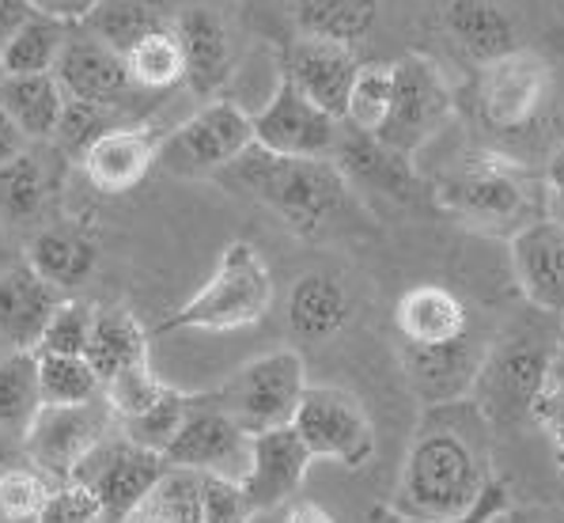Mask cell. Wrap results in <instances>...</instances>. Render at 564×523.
I'll list each match as a JSON object with an SVG mask.
<instances>
[{"instance_id":"obj_1","label":"cell","mask_w":564,"mask_h":523,"mask_svg":"<svg viewBox=\"0 0 564 523\" xmlns=\"http://www.w3.org/2000/svg\"><path fill=\"white\" fill-rule=\"evenodd\" d=\"M489 421L470 398L424 409L387 512L398 523H447L470 512L492 482Z\"/></svg>"},{"instance_id":"obj_2","label":"cell","mask_w":564,"mask_h":523,"mask_svg":"<svg viewBox=\"0 0 564 523\" xmlns=\"http://www.w3.org/2000/svg\"><path fill=\"white\" fill-rule=\"evenodd\" d=\"M220 182L262 202L269 213L281 216L292 232L323 235L345 221L352 209V182L337 168V160H296L250 145L228 171L216 174Z\"/></svg>"},{"instance_id":"obj_3","label":"cell","mask_w":564,"mask_h":523,"mask_svg":"<svg viewBox=\"0 0 564 523\" xmlns=\"http://www.w3.org/2000/svg\"><path fill=\"white\" fill-rule=\"evenodd\" d=\"M436 205L485 235H516L545 216V186L508 156L477 152L455 163L436 186Z\"/></svg>"},{"instance_id":"obj_4","label":"cell","mask_w":564,"mask_h":523,"mask_svg":"<svg viewBox=\"0 0 564 523\" xmlns=\"http://www.w3.org/2000/svg\"><path fill=\"white\" fill-rule=\"evenodd\" d=\"M273 274L265 258L250 243H228L216 258L208 281L178 303L155 334H182V330H205V334H236V330L258 327L273 308Z\"/></svg>"},{"instance_id":"obj_5","label":"cell","mask_w":564,"mask_h":523,"mask_svg":"<svg viewBox=\"0 0 564 523\" xmlns=\"http://www.w3.org/2000/svg\"><path fill=\"white\" fill-rule=\"evenodd\" d=\"M550 345L527 334H511L485 349V361L466 398L489 421V429H516L531 421L534 403L550 383Z\"/></svg>"},{"instance_id":"obj_6","label":"cell","mask_w":564,"mask_h":523,"mask_svg":"<svg viewBox=\"0 0 564 523\" xmlns=\"http://www.w3.org/2000/svg\"><path fill=\"white\" fill-rule=\"evenodd\" d=\"M553 103V68L538 50L516 46L511 54L477 68L474 110L492 137H519L534 129Z\"/></svg>"},{"instance_id":"obj_7","label":"cell","mask_w":564,"mask_h":523,"mask_svg":"<svg viewBox=\"0 0 564 523\" xmlns=\"http://www.w3.org/2000/svg\"><path fill=\"white\" fill-rule=\"evenodd\" d=\"M167 459L163 451H152L144 444H137L133 436L121 429L107 433L99 444L73 467L68 482L80 485L95 497L102 512V523H126L149 501V493L163 482L167 474Z\"/></svg>"},{"instance_id":"obj_8","label":"cell","mask_w":564,"mask_h":523,"mask_svg":"<svg viewBox=\"0 0 564 523\" xmlns=\"http://www.w3.org/2000/svg\"><path fill=\"white\" fill-rule=\"evenodd\" d=\"M254 145V115L236 99H205L160 148V171L175 179H216Z\"/></svg>"},{"instance_id":"obj_9","label":"cell","mask_w":564,"mask_h":523,"mask_svg":"<svg viewBox=\"0 0 564 523\" xmlns=\"http://www.w3.org/2000/svg\"><path fill=\"white\" fill-rule=\"evenodd\" d=\"M303 391H307V364H303V356L296 349H273V353L242 364L236 376L208 398L228 417H236L250 436H258L292 425Z\"/></svg>"},{"instance_id":"obj_10","label":"cell","mask_w":564,"mask_h":523,"mask_svg":"<svg viewBox=\"0 0 564 523\" xmlns=\"http://www.w3.org/2000/svg\"><path fill=\"white\" fill-rule=\"evenodd\" d=\"M390 65H394V103L376 141L413 160L455 115V92L444 81V68L429 54H405Z\"/></svg>"},{"instance_id":"obj_11","label":"cell","mask_w":564,"mask_h":523,"mask_svg":"<svg viewBox=\"0 0 564 523\" xmlns=\"http://www.w3.org/2000/svg\"><path fill=\"white\" fill-rule=\"evenodd\" d=\"M292 429L311 448V456L360 470L376 456V429L360 398L334 383H307L300 409L292 417Z\"/></svg>"},{"instance_id":"obj_12","label":"cell","mask_w":564,"mask_h":523,"mask_svg":"<svg viewBox=\"0 0 564 523\" xmlns=\"http://www.w3.org/2000/svg\"><path fill=\"white\" fill-rule=\"evenodd\" d=\"M345 121L311 103L292 81H276L269 99L254 110V145L296 160H334Z\"/></svg>"},{"instance_id":"obj_13","label":"cell","mask_w":564,"mask_h":523,"mask_svg":"<svg viewBox=\"0 0 564 523\" xmlns=\"http://www.w3.org/2000/svg\"><path fill=\"white\" fill-rule=\"evenodd\" d=\"M250 451H254V436H250L236 417H228L208 395H197L194 409L186 414L175 440L167 444L163 459L175 470L208 478H231L242 482L250 470Z\"/></svg>"},{"instance_id":"obj_14","label":"cell","mask_w":564,"mask_h":523,"mask_svg":"<svg viewBox=\"0 0 564 523\" xmlns=\"http://www.w3.org/2000/svg\"><path fill=\"white\" fill-rule=\"evenodd\" d=\"M115 429L118 421L102 398L84 406H42L20 444L31 463L61 485L68 482L73 467L88 456L95 444Z\"/></svg>"},{"instance_id":"obj_15","label":"cell","mask_w":564,"mask_h":523,"mask_svg":"<svg viewBox=\"0 0 564 523\" xmlns=\"http://www.w3.org/2000/svg\"><path fill=\"white\" fill-rule=\"evenodd\" d=\"M163 129L152 121H118L80 156V171L99 194H129L160 168Z\"/></svg>"},{"instance_id":"obj_16","label":"cell","mask_w":564,"mask_h":523,"mask_svg":"<svg viewBox=\"0 0 564 523\" xmlns=\"http://www.w3.org/2000/svg\"><path fill=\"white\" fill-rule=\"evenodd\" d=\"M54 76L65 87L68 99H84V103H95V107H107V110H118L129 107V99H137V87H133V76H129V65L126 57L115 54L110 46L95 42L88 31H80L73 23V34L65 42V54H61Z\"/></svg>"},{"instance_id":"obj_17","label":"cell","mask_w":564,"mask_h":523,"mask_svg":"<svg viewBox=\"0 0 564 523\" xmlns=\"http://www.w3.org/2000/svg\"><path fill=\"white\" fill-rule=\"evenodd\" d=\"M171 28L186 57V87L202 99H216L236 73V34L228 20L208 4H189L175 12Z\"/></svg>"},{"instance_id":"obj_18","label":"cell","mask_w":564,"mask_h":523,"mask_svg":"<svg viewBox=\"0 0 564 523\" xmlns=\"http://www.w3.org/2000/svg\"><path fill=\"white\" fill-rule=\"evenodd\" d=\"M511 274L527 300L545 316H564V224L538 216L511 235Z\"/></svg>"},{"instance_id":"obj_19","label":"cell","mask_w":564,"mask_h":523,"mask_svg":"<svg viewBox=\"0 0 564 523\" xmlns=\"http://www.w3.org/2000/svg\"><path fill=\"white\" fill-rule=\"evenodd\" d=\"M311 467H315V456H311V448L300 440V433L292 425L258 433L242 490H247L254 512H273L303 490Z\"/></svg>"},{"instance_id":"obj_20","label":"cell","mask_w":564,"mask_h":523,"mask_svg":"<svg viewBox=\"0 0 564 523\" xmlns=\"http://www.w3.org/2000/svg\"><path fill=\"white\" fill-rule=\"evenodd\" d=\"M357 68L360 61L352 54V46L300 34L289 54H284L281 76L296 84L311 103H318L323 110L345 121V103H349V87L357 81Z\"/></svg>"},{"instance_id":"obj_21","label":"cell","mask_w":564,"mask_h":523,"mask_svg":"<svg viewBox=\"0 0 564 523\" xmlns=\"http://www.w3.org/2000/svg\"><path fill=\"white\" fill-rule=\"evenodd\" d=\"M394 330L410 349H444L470 338V311L444 285H416L394 303Z\"/></svg>"},{"instance_id":"obj_22","label":"cell","mask_w":564,"mask_h":523,"mask_svg":"<svg viewBox=\"0 0 564 523\" xmlns=\"http://www.w3.org/2000/svg\"><path fill=\"white\" fill-rule=\"evenodd\" d=\"M61 300H65V292L42 281L28 262L12 266L0 277V345L8 353L12 349H39L42 330H46Z\"/></svg>"},{"instance_id":"obj_23","label":"cell","mask_w":564,"mask_h":523,"mask_svg":"<svg viewBox=\"0 0 564 523\" xmlns=\"http://www.w3.org/2000/svg\"><path fill=\"white\" fill-rule=\"evenodd\" d=\"M284 319H289L292 338L303 345H326L345 330L352 319V296L334 274H303L289 289V303H284Z\"/></svg>"},{"instance_id":"obj_24","label":"cell","mask_w":564,"mask_h":523,"mask_svg":"<svg viewBox=\"0 0 564 523\" xmlns=\"http://www.w3.org/2000/svg\"><path fill=\"white\" fill-rule=\"evenodd\" d=\"M23 262L42 281L73 296V289L88 285V277L99 266V243H95L91 232L76 228V224H50V228H39L31 235Z\"/></svg>"},{"instance_id":"obj_25","label":"cell","mask_w":564,"mask_h":523,"mask_svg":"<svg viewBox=\"0 0 564 523\" xmlns=\"http://www.w3.org/2000/svg\"><path fill=\"white\" fill-rule=\"evenodd\" d=\"M485 349L489 345H477L470 338L444 349H410L402 345V364L410 372L413 387L424 395V403L436 406V403H458V398L470 395V383L477 376L485 361Z\"/></svg>"},{"instance_id":"obj_26","label":"cell","mask_w":564,"mask_h":523,"mask_svg":"<svg viewBox=\"0 0 564 523\" xmlns=\"http://www.w3.org/2000/svg\"><path fill=\"white\" fill-rule=\"evenodd\" d=\"M444 23H447V34L455 39V46L463 50L477 68L511 54V50L519 46L516 23L508 20V12L497 0H451Z\"/></svg>"},{"instance_id":"obj_27","label":"cell","mask_w":564,"mask_h":523,"mask_svg":"<svg viewBox=\"0 0 564 523\" xmlns=\"http://www.w3.org/2000/svg\"><path fill=\"white\" fill-rule=\"evenodd\" d=\"M57 194V179L50 163L34 148L20 152L12 163L0 168V224L12 228H31L50 213Z\"/></svg>"},{"instance_id":"obj_28","label":"cell","mask_w":564,"mask_h":523,"mask_svg":"<svg viewBox=\"0 0 564 523\" xmlns=\"http://www.w3.org/2000/svg\"><path fill=\"white\" fill-rule=\"evenodd\" d=\"M334 160H337V168L349 174V182H360V186L379 190V194L413 198V190H416L413 160L390 152V148L379 145L376 137L357 134V129H349V126H345Z\"/></svg>"},{"instance_id":"obj_29","label":"cell","mask_w":564,"mask_h":523,"mask_svg":"<svg viewBox=\"0 0 564 523\" xmlns=\"http://www.w3.org/2000/svg\"><path fill=\"white\" fill-rule=\"evenodd\" d=\"M175 15L167 12L163 0H95L88 12L76 20V28L88 31L95 42L110 46L115 54L126 57L141 39L152 31L171 28Z\"/></svg>"},{"instance_id":"obj_30","label":"cell","mask_w":564,"mask_h":523,"mask_svg":"<svg viewBox=\"0 0 564 523\" xmlns=\"http://www.w3.org/2000/svg\"><path fill=\"white\" fill-rule=\"evenodd\" d=\"M152 334L144 330V322L126 308H95V327H91V342H88V361L99 372V380H115L118 372L133 369L149 356Z\"/></svg>"},{"instance_id":"obj_31","label":"cell","mask_w":564,"mask_h":523,"mask_svg":"<svg viewBox=\"0 0 564 523\" xmlns=\"http://www.w3.org/2000/svg\"><path fill=\"white\" fill-rule=\"evenodd\" d=\"M68 95L54 73L39 76H4L0 84V110L20 126L28 141H50Z\"/></svg>"},{"instance_id":"obj_32","label":"cell","mask_w":564,"mask_h":523,"mask_svg":"<svg viewBox=\"0 0 564 523\" xmlns=\"http://www.w3.org/2000/svg\"><path fill=\"white\" fill-rule=\"evenodd\" d=\"M73 34V20L54 12H34L12 39L0 46V61H4L8 76H39L54 73L61 54H65V42Z\"/></svg>"},{"instance_id":"obj_33","label":"cell","mask_w":564,"mask_h":523,"mask_svg":"<svg viewBox=\"0 0 564 523\" xmlns=\"http://www.w3.org/2000/svg\"><path fill=\"white\" fill-rule=\"evenodd\" d=\"M300 34L357 46L379 23L383 0H289Z\"/></svg>"},{"instance_id":"obj_34","label":"cell","mask_w":564,"mask_h":523,"mask_svg":"<svg viewBox=\"0 0 564 523\" xmlns=\"http://www.w3.org/2000/svg\"><path fill=\"white\" fill-rule=\"evenodd\" d=\"M42 409L39 387V353L34 349H12L0 356V433L8 440H23L34 414Z\"/></svg>"},{"instance_id":"obj_35","label":"cell","mask_w":564,"mask_h":523,"mask_svg":"<svg viewBox=\"0 0 564 523\" xmlns=\"http://www.w3.org/2000/svg\"><path fill=\"white\" fill-rule=\"evenodd\" d=\"M126 65H129V76H133L137 92L167 95V92H175L178 84H186V57H182L175 28L152 31L149 39L137 42L126 54Z\"/></svg>"},{"instance_id":"obj_36","label":"cell","mask_w":564,"mask_h":523,"mask_svg":"<svg viewBox=\"0 0 564 523\" xmlns=\"http://www.w3.org/2000/svg\"><path fill=\"white\" fill-rule=\"evenodd\" d=\"M390 103H394V65L390 61H368V65L357 68V81L349 87L345 126L376 137L387 126Z\"/></svg>"},{"instance_id":"obj_37","label":"cell","mask_w":564,"mask_h":523,"mask_svg":"<svg viewBox=\"0 0 564 523\" xmlns=\"http://www.w3.org/2000/svg\"><path fill=\"white\" fill-rule=\"evenodd\" d=\"M42 406H84L102 398V380L88 356H50L39 353Z\"/></svg>"},{"instance_id":"obj_38","label":"cell","mask_w":564,"mask_h":523,"mask_svg":"<svg viewBox=\"0 0 564 523\" xmlns=\"http://www.w3.org/2000/svg\"><path fill=\"white\" fill-rule=\"evenodd\" d=\"M126 523H202V474L171 467Z\"/></svg>"},{"instance_id":"obj_39","label":"cell","mask_w":564,"mask_h":523,"mask_svg":"<svg viewBox=\"0 0 564 523\" xmlns=\"http://www.w3.org/2000/svg\"><path fill=\"white\" fill-rule=\"evenodd\" d=\"M54 478L34 463L0 467V523H34L54 497Z\"/></svg>"},{"instance_id":"obj_40","label":"cell","mask_w":564,"mask_h":523,"mask_svg":"<svg viewBox=\"0 0 564 523\" xmlns=\"http://www.w3.org/2000/svg\"><path fill=\"white\" fill-rule=\"evenodd\" d=\"M194 403H197V395L167 387V395H163L160 403L149 406L144 414L129 417V421H118V429L126 436H133L137 444H144V448L167 451V444L175 440V433L182 429V421H186V414L194 409Z\"/></svg>"},{"instance_id":"obj_41","label":"cell","mask_w":564,"mask_h":523,"mask_svg":"<svg viewBox=\"0 0 564 523\" xmlns=\"http://www.w3.org/2000/svg\"><path fill=\"white\" fill-rule=\"evenodd\" d=\"M171 383H163L160 372L152 369V361H141L133 364V369L118 372L115 380L102 383V403L110 406V414H115V421H129V417L144 414L149 406L160 403L163 395H167Z\"/></svg>"},{"instance_id":"obj_42","label":"cell","mask_w":564,"mask_h":523,"mask_svg":"<svg viewBox=\"0 0 564 523\" xmlns=\"http://www.w3.org/2000/svg\"><path fill=\"white\" fill-rule=\"evenodd\" d=\"M91 327H95V308L88 300H76L65 296L57 303V311L50 316L46 330H42V342L34 353H50V356H84L91 342Z\"/></svg>"},{"instance_id":"obj_43","label":"cell","mask_w":564,"mask_h":523,"mask_svg":"<svg viewBox=\"0 0 564 523\" xmlns=\"http://www.w3.org/2000/svg\"><path fill=\"white\" fill-rule=\"evenodd\" d=\"M110 126H118L115 121V110L107 107H95V103H84V99H68L65 110H61L57 118V129H54V148L65 160H76L80 163V156L88 152V148L99 141L102 134H107Z\"/></svg>"},{"instance_id":"obj_44","label":"cell","mask_w":564,"mask_h":523,"mask_svg":"<svg viewBox=\"0 0 564 523\" xmlns=\"http://www.w3.org/2000/svg\"><path fill=\"white\" fill-rule=\"evenodd\" d=\"M254 516L242 482L202 474V523H254Z\"/></svg>"},{"instance_id":"obj_45","label":"cell","mask_w":564,"mask_h":523,"mask_svg":"<svg viewBox=\"0 0 564 523\" xmlns=\"http://www.w3.org/2000/svg\"><path fill=\"white\" fill-rule=\"evenodd\" d=\"M34 523H102V512L88 490H80L73 482H61Z\"/></svg>"},{"instance_id":"obj_46","label":"cell","mask_w":564,"mask_h":523,"mask_svg":"<svg viewBox=\"0 0 564 523\" xmlns=\"http://www.w3.org/2000/svg\"><path fill=\"white\" fill-rule=\"evenodd\" d=\"M534 425H542L545 433L553 436V444L564 440V387H553V383H545L542 398L534 403Z\"/></svg>"},{"instance_id":"obj_47","label":"cell","mask_w":564,"mask_h":523,"mask_svg":"<svg viewBox=\"0 0 564 523\" xmlns=\"http://www.w3.org/2000/svg\"><path fill=\"white\" fill-rule=\"evenodd\" d=\"M508 504H511L508 482H505V478H492V482L485 485V493L477 497L474 509H470V512H463L458 520H447V523H489L500 509H508Z\"/></svg>"},{"instance_id":"obj_48","label":"cell","mask_w":564,"mask_h":523,"mask_svg":"<svg viewBox=\"0 0 564 523\" xmlns=\"http://www.w3.org/2000/svg\"><path fill=\"white\" fill-rule=\"evenodd\" d=\"M542 186H545V202L553 205L550 216H557L564 224V137L550 152V163H545V171H542Z\"/></svg>"},{"instance_id":"obj_49","label":"cell","mask_w":564,"mask_h":523,"mask_svg":"<svg viewBox=\"0 0 564 523\" xmlns=\"http://www.w3.org/2000/svg\"><path fill=\"white\" fill-rule=\"evenodd\" d=\"M34 12H39L34 0H0V46H4V42L12 39Z\"/></svg>"},{"instance_id":"obj_50","label":"cell","mask_w":564,"mask_h":523,"mask_svg":"<svg viewBox=\"0 0 564 523\" xmlns=\"http://www.w3.org/2000/svg\"><path fill=\"white\" fill-rule=\"evenodd\" d=\"M28 148H31V141L20 134V126H15L4 110H0V168H4V163H12L20 152H28Z\"/></svg>"},{"instance_id":"obj_51","label":"cell","mask_w":564,"mask_h":523,"mask_svg":"<svg viewBox=\"0 0 564 523\" xmlns=\"http://www.w3.org/2000/svg\"><path fill=\"white\" fill-rule=\"evenodd\" d=\"M284 523H337V520L329 516L323 504L300 501V504H292V509H289V516H284Z\"/></svg>"},{"instance_id":"obj_52","label":"cell","mask_w":564,"mask_h":523,"mask_svg":"<svg viewBox=\"0 0 564 523\" xmlns=\"http://www.w3.org/2000/svg\"><path fill=\"white\" fill-rule=\"evenodd\" d=\"M34 4L42 8V12H54V15H65V20H80L84 12L95 4V0H34Z\"/></svg>"},{"instance_id":"obj_53","label":"cell","mask_w":564,"mask_h":523,"mask_svg":"<svg viewBox=\"0 0 564 523\" xmlns=\"http://www.w3.org/2000/svg\"><path fill=\"white\" fill-rule=\"evenodd\" d=\"M20 247H15V239H12V232L4 228V224H0V277L8 274V269L12 266H20Z\"/></svg>"},{"instance_id":"obj_54","label":"cell","mask_w":564,"mask_h":523,"mask_svg":"<svg viewBox=\"0 0 564 523\" xmlns=\"http://www.w3.org/2000/svg\"><path fill=\"white\" fill-rule=\"evenodd\" d=\"M550 383L553 387H564V345L553 349V356H550Z\"/></svg>"},{"instance_id":"obj_55","label":"cell","mask_w":564,"mask_h":523,"mask_svg":"<svg viewBox=\"0 0 564 523\" xmlns=\"http://www.w3.org/2000/svg\"><path fill=\"white\" fill-rule=\"evenodd\" d=\"M489 523H531V520H527L523 512H516V509H511V504H508V509H500L497 516H492Z\"/></svg>"},{"instance_id":"obj_56","label":"cell","mask_w":564,"mask_h":523,"mask_svg":"<svg viewBox=\"0 0 564 523\" xmlns=\"http://www.w3.org/2000/svg\"><path fill=\"white\" fill-rule=\"evenodd\" d=\"M557 463H561V470H564V440L557 444Z\"/></svg>"},{"instance_id":"obj_57","label":"cell","mask_w":564,"mask_h":523,"mask_svg":"<svg viewBox=\"0 0 564 523\" xmlns=\"http://www.w3.org/2000/svg\"><path fill=\"white\" fill-rule=\"evenodd\" d=\"M4 76H8V73H4V61H0V84H4Z\"/></svg>"},{"instance_id":"obj_58","label":"cell","mask_w":564,"mask_h":523,"mask_svg":"<svg viewBox=\"0 0 564 523\" xmlns=\"http://www.w3.org/2000/svg\"><path fill=\"white\" fill-rule=\"evenodd\" d=\"M4 353H8V349H4V345H0V356H4Z\"/></svg>"}]
</instances>
